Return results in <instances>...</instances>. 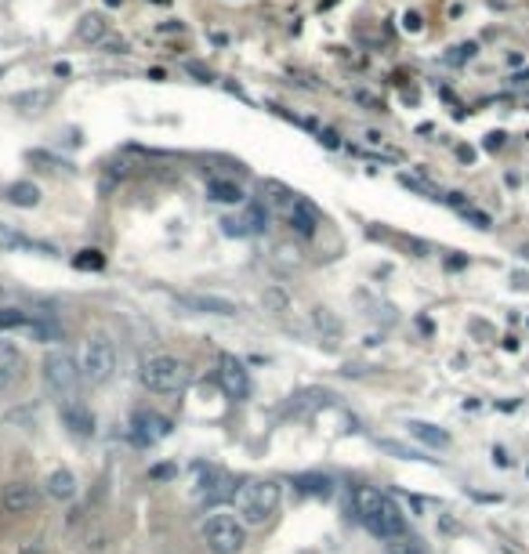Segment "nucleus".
<instances>
[{"label": "nucleus", "mask_w": 529, "mask_h": 554, "mask_svg": "<svg viewBox=\"0 0 529 554\" xmlns=\"http://www.w3.org/2000/svg\"><path fill=\"white\" fill-rule=\"evenodd\" d=\"M116 374V348H113V341L109 337H91L88 345H84V352H80V377L88 381V384H106L109 377Z\"/></svg>", "instance_id": "obj_5"}, {"label": "nucleus", "mask_w": 529, "mask_h": 554, "mask_svg": "<svg viewBox=\"0 0 529 554\" xmlns=\"http://www.w3.org/2000/svg\"><path fill=\"white\" fill-rule=\"evenodd\" d=\"M507 84H515V88H522V84H529V69H525V73H515V77H511Z\"/></svg>", "instance_id": "obj_33"}, {"label": "nucleus", "mask_w": 529, "mask_h": 554, "mask_svg": "<svg viewBox=\"0 0 529 554\" xmlns=\"http://www.w3.org/2000/svg\"><path fill=\"white\" fill-rule=\"evenodd\" d=\"M298 554H316V550H298Z\"/></svg>", "instance_id": "obj_37"}, {"label": "nucleus", "mask_w": 529, "mask_h": 554, "mask_svg": "<svg viewBox=\"0 0 529 554\" xmlns=\"http://www.w3.org/2000/svg\"><path fill=\"white\" fill-rule=\"evenodd\" d=\"M406 428H410V435H413V439H421L424 446H435V449H446V446H450V435H446L442 428H435V424H424V420H410Z\"/></svg>", "instance_id": "obj_19"}, {"label": "nucleus", "mask_w": 529, "mask_h": 554, "mask_svg": "<svg viewBox=\"0 0 529 554\" xmlns=\"http://www.w3.org/2000/svg\"><path fill=\"white\" fill-rule=\"evenodd\" d=\"M73 264H77L80 272H98V268L106 264V257H102L98 250H80V254L73 257Z\"/></svg>", "instance_id": "obj_25"}, {"label": "nucleus", "mask_w": 529, "mask_h": 554, "mask_svg": "<svg viewBox=\"0 0 529 554\" xmlns=\"http://www.w3.org/2000/svg\"><path fill=\"white\" fill-rule=\"evenodd\" d=\"M185 69H189V73H192V77H200V80H210V73H207V69H203V66H196V62H189V66H185Z\"/></svg>", "instance_id": "obj_31"}, {"label": "nucleus", "mask_w": 529, "mask_h": 554, "mask_svg": "<svg viewBox=\"0 0 529 554\" xmlns=\"http://www.w3.org/2000/svg\"><path fill=\"white\" fill-rule=\"evenodd\" d=\"M218 384L228 399H246L250 395V374L236 355H221L218 359Z\"/></svg>", "instance_id": "obj_7"}, {"label": "nucleus", "mask_w": 529, "mask_h": 554, "mask_svg": "<svg viewBox=\"0 0 529 554\" xmlns=\"http://www.w3.org/2000/svg\"><path fill=\"white\" fill-rule=\"evenodd\" d=\"M19 554H44V547H41V543H26Z\"/></svg>", "instance_id": "obj_35"}, {"label": "nucleus", "mask_w": 529, "mask_h": 554, "mask_svg": "<svg viewBox=\"0 0 529 554\" xmlns=\"http://www.w3.org/2000/svg\"><path fill=\"white\" fill-rule=\"evenodd\" d=\"M385 453H392V457H399V460H428L421 449H410V446H403V442H395V439H381L377 442Z\"/></svg>", "instance_id": "obj_23"}, {"label": "nucleus", "mask_w": 529, "mask_h": 554, "mask_svg": "<svg viewBox=\"0 0 529 554\" xmlns=\"http://www.w3.org/2000/svg\"><path fill=\"white\" fill-rule=\"evenodd\" d=\"M12 102H15V106H33V109H41V106H48V102H51V91H33V95H15Z\"/></svg>", "instance_id": "obj_26"}, {"label": "nucleus", "mask_w": 529, "mask_h": 554, "mask_svg": "<svg viewBox=\"0 0 529 554\" xmlns=\"http://www.w3.org/2000/svg\"><path fill=\"white\" fill-rule=\"evenodd\" d=\"M385 496H388V493H381V489H374V485H356V493H352V511H356V518H359V522H370V518L381 511Z\"/></svg>", "instance_id": "obj_13"}, {"label": "nucleus", "mask_w": 529, "mask_h": 554, "mask_svg": "<svg viewBox=\"0 0 529 554\" xmlns=\"http://www.w3.org/2000/svg\"><path fill=\"white\" fill-rule=\"evenodd\" d=\"M106 30H109V26H106V19H102V15H84V19H80V26H77V37H80V41L98 44V41L106 37Z\"/></svg>", "instance_id": "obj_21"}, {"label": "nucleus", "mask_w": 529, "mask_h": 554, "mask_svg": "<svg viewBox=\"0 0 529 554\" xmlns=\"http://www.w3.org/2000/svg\"><path fill=\"white\" fill-rule=\"evenodd\" d=\"M41 374H44V384H48V392L55 395V399H77V392H80V363L73 359V352L70 348H51L48 355H44V363H41Z\"/></svg>", "instance_id": "obj_2"}, {"label": "nucleus", "mask_w": 529, "mask_h": 554, "mask_svg": "<svg viewBox=\"0 0 529 554\" xmlns=\"http://www.w3.org/2000/svg\"><path fill=\"white\" fill-rule=\"evenodd\" d=\"M48 496L55 500H73L77 496V475L70 467H59L48 475Z\"/></svg>", "instance_id": "obj_15"}, {"label": "nucleus", "mask_w": 529, "mask_h": 554, "mask_svg": "<svg viewBox=\"0 0 529 554\" xmlns=\"http://www.w3.org/2000/svg\"><path fill=\"white\" fill-rule=\"evenodd\" d=\"M131 435H135L138 446H156L160 439L171 435V420L160 417V413H153V410H138L135 420H131Z\"/></svg>", "instance_id": "obj_8"}, {"label": "nucleus", "mask_w": 529, "mask_h": 554, "mask_svg": "<svg viewBox=\"0 0 529 554\" xmlns=\"http://www.w3.org/2000/svg\"><path fill=\"white\" fill-rule=\"evenodd\" d=\"M26 381V355L15 341L0 337V392H12Z\"/></svg>", "instance_id": "obj_6"}, {"label": "nucleus", "mask_w": 529, "mask_h": 554, "mask_svg": "<svg viewBox=\"0 0 529 554\" xmlns=\"http://www.w3.org/2000/svg\"><path fill=\"white\" fill-rule=\"evenodd\" d=\"M26 334H30L33 341H44V345L62 341V327H59L51 316H33V319L26 323Z\"/></svg>", "instance_id": "obj_16"}, {"label": "nucleus", "mask_w": 529, "mask_h": 554, "mask_svg": "<svg viewBox=\"0 0 529 554\" xmlns=\"http://www.w3.org/2000/svg\"><path fill=\"white\" fill-rule=\"evenodd\" d=\"M174 475V467H153V478H171Z\"/></svg>", "instance_id": "obj_34"}, {"label": "nucleus", "mask_w": 529, "mask_h": 554, "mask_svg": "<svg viewBox=\"0 0 529 554\" xmlns=\"http://www.w3.org/2000/svg\"><path fill=\"white\" fill-rule=\"evenodd\" d=\"M200 536L210 547V554H243V547H246V525L228 511L207 514Z\"/></svg>", "instance_id": "obj_3"}, {"label": "nucleus", "mask_w": 529, "mask_h": 554, "mask_svg": "<svg viewBox=\"0 0 529 554\" xmlns=\"http://www.w3.org/2000/svg\"><path fill=\"white\" fill-rule=\"evenodd\" d=\"M106 5H109V8H116V5H124V0H106Z\"/></svg>", "instance_id": "obj_36"}, {"label": "nucleus", "mask_w": 529, "mask_h": 554, "mask_svg": "<svg viewBox=\"0 0 529 554\" xmlns=\"http://www.w3.org/2000/svg\"><path fill=\"white\" fill-rule=\"evenodd\" d=\"M269 207H264V203H250L246 207V217H243V225H246V232H264V228H269Z\"/></svg>", "instance_id": "obj_22"}, {"label": "nucleus", "mask_w": 529, "mask_h": 554, "mask_svg": "<svg viewBox=\"0 0 529 554\" xmlns=\"http://www.w3.org/2000/svg\"><path fill=\"white\" fill-rule=\"evenodd\" d=\"M388 554H428V550L417 536H399V540L388 543Z\"/></svg>", "instance_id": "obj_24"}, {"label": "nucleus", "mask_w": 529, "mask_h": 554, "mask_svg": "<svg viewBox=\"0 0 529 554\" xmlns=\"http://www.w3.org/2000/svg\"><path fill=\"white\" fill-rule=\"evenodd\" d=\"M156 5H167V0H156Z\"/></svg>", "instance_id": "obj_38"}, {"label": "nucleus", "mask_w": 529, "mask_h": 554, "mask_svg": "<svg viewBox=\"0 0 529 554\" xmlns=\"http://www.w3.org/2000/svg\"><path fill=\"white\" fill-rule=\"evenodd\" d=\"M232 514L243 525H264L280 511V485L269 478H246L232 489Z\"/></svg>", "instance_id": "obj_1"}, {"label": "nucleus", "mask_w": 529, "mask_h": 554, "mask_svg": "<svg viewBox=\"0 0 529 554\" xmlns=\"http://www.w3.org/2000/svg\"><path fill=\"white\" fill-rule=\"evenodd\" d=\"M0 503H5L8 514H26L41 503V489L33 482H8L0 489Z\"/></svg>", "instance_id": "obj_9"}, {"label": "nucleus", "mask_w": 529, "mask_h": 554, "mask_svg": "<svg viewBox=\"0 0 529 554\" xmlns=\"http://www.w3.org/2000/svg\"><path fill=\"white\" fill-rule=\"evenodd\" d=\"M232 489H236V482H232L221 467H207V471L200 475V482H196V500H203V503L232 500Z\"/></svg>", "instance_id": "obj_10"}, {"label": "nucleus", "mask_w": 529, "mask_h": 554, "mask_svg": "<svg viewBox=\"0 0 529 554\" xmlns=\"http://www.w3.org/2000/svg\"><path fill=\"white\" fill-rule=\"evenodd\" d=\"M189 381V370L181 359L174 355H149L142 363V384L156 395H171V392H181Z\"/></svg>", "instance_id": "obj_4"}, {"label": "nucleus", "mask_w": 529, "mask_h": 554, "mask_svg": "<svg viewBox=\"0 0 529 554\" xmlns=\"http://www.w3.org/2000/svg\"><path fill=\"white\" fill-rule=\"evenodd\" d=\"M264 305H273V309H287V298H283L280 291H269V294H264Z\"/></svg>", "instance_id": "obj_29"}, {"label": "nucleus", "mask_w": 529, "mask_h": 554, "mask_svg": "<svg viewBox=\"0 0 529 554\" xmlns=\"http://www.w3.org/2000/svg\"><path fill=\"white\" fill-rule=\"evenodd\" d=\"M207 196H210L214 203H236V207L246 199L243 189H239L236 181H221V178H210V181H207Z\"/></svg>", "instance_id": "obj_17"}, {"label": "nucleus", "mask_w": 529, "mask_h": 554, "mask_svg": "<svg viewBox=\"0 0 529 554\" xmlns=\"http://www.w3.org/2000/svg\"><path fill=\"white\" fill-rule=\"evenodd\" d=\"M62 424L77 435V439H88V435H95V413L80 402V399H70V402H62Z\"/></svg>", "instance_id": "obj_11"}, {"label": "nucleus", "mask_w": 529, "mask_h": 554, "mask_svg": "<svg viewBox=\"0 0 529 554\" xmlns=\"http://www.w3.org/2000/svg\"><path fill=\"white\" fill-rule=\"evenodd\" d=\"M403 30H406V33H417V30H421V15H417V12H406V15H403Z\"/></svg>", "instance_id": "obj_28"}, {"label": "nucleus", "mask_w": 529, "mask_h": 554, "mask_svg": "<svg viewBox=\"0 0 529 554\" xmlns=\"http://www.w3.org/2000/svg\"><path fill=\"white\" fill-rule=\"evenodd\" d=\"M5 199H8L12 207H37V203H41V189H37L33 181H15V185L5 189Z\"/></svg>", "instance_id": "obj_18"}, {"label": "nucleus", "mask_w": 529, "mask_h": 554, "mask_svg": "<svg viewBox=\"0 0 529 554\" xmlns=\"http://www.w3.org/2000/svg\"><path fill=\"white\" fill-rule=\"evenodd\" d=\"M185 309H192V312H207V316H236L239 312V305H232V301H225V298H214V294H185V298H178Z\"/></svg>", "instance_id": "obj_12"}, {"label": "nucleus", "mask_w": 529, "mask_h": 554, "mask_svg": "<svg viewBox=\"0 0 529 554\" xmlns=\"http://www.w3.org/2000/svg\"><path fill=\"white\" fill-rule=\"evenodd\" d=\"M504 145V134H486V149H500Z\"/></svg>", "instance_id": "obj_32"}, {"label": "nucleus", "mask_w": 529, "mask_h": 554, "mask_svg": "<svg viewBox=\"0 0 529 554\" xmlns=\"http://www.w3.org/2000/svg\"><path fill=\"white\" fill-rule=\"evenodd\" d=\"M294 485H298L302 493H309V496H323V500L334 493V482H330L327 475H298Z\"/></svg>", "instance_id": "obj_20"}, {"label": "nucleus", "mask_w": 529, "mask_h": 554, "mask_svg": "<svg viewBox=\"0 0 529 554\" xmlns=\"http://www.w3.org/2000/svg\"><path fill=\"white\" fill-rule=\"evenodd\" d=\"M221 232H225V235H250L246 225H243V217H225V221H221Z\"/></svg>", "instance_id": "obj_27"}, {"label": "nucleus", "mask_w": 529, "mask_h": 554, "mask_svg": "<svg viewBox=\"0 0 529 554\" xmlns=\"http://www.w3.org/2000/svg\"><path fill=\"white\" fill-rule=\"evenodd\" d=\"M464 217H471L478 228H489V217H486V214H478V210H468V207H464Z\"/></svg>", "instance_id": "obj_30"}, {"label": "nucleus", "mask_w": 529, "mask_h": 554, "mask_svg": "<svg viewBox=\"0 0 529 554\" xmlns=\"http://www.w3.org/2000/svg\"><path fill=\"white\" fill-rule=\"evenodd\" d=\"M287 221H291V228L298 232V235H316V225H320V210L309 203V199H302L298 196V203L291 207V214H287Z\"/></svg>", "instance_id": "obj_14"}]
</instances>
